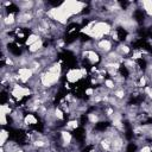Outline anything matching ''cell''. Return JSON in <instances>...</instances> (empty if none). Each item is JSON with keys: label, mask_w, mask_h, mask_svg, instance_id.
Here are the masks:
<instances>
[{"label": "cell", "mask_w": 152, "mask_h": 152, "mask_svg": "<svg viewBox=\"0 0 152 152\" xmlns=\"http://www.w3.org/2000/svg\"><path fill=\"white\" fill-rule=\"evenodd\" d=\"M87 75V70L84 66H81V68H74V69H70L66 74H65V78L69 83H76L78 82L80 80L84 78Z\"/></svg>", "instance_id": "6da1fadb"}, {"label": "cell", "mask_w": 152, "mask_h": 152, "mask_svg": "<svg viewBox=\"0 0 152 152\" xmlns=\"http://www.w3.org/2000/svg\"><path fill=\"white\" fill-rule=\"evenodd\" d=\"M95 49H96V51L99 53H102L104 56V55H107V53H109L110 51L114 50V48H113V40L109 37L108 38H103L101 40H97V42H95L94 50Z\"/></svg>", "instance_id": "7a4b0ae2"}, {"label": "cell", "mask_w": 152, "mask_h": 152, "mask_svg": "<svg viewBox=\"0 0 152 152\" xmlns=\"http://www.w3.org/2000/svg\"><path fill=\"white\" fill-rule=\"evenodd\" d=\"M18 76H19V83H28L33 77H34V72L32 71V69H30L28 66H23V68H18L17 70Z\"/></svg>", "instance_id": "3957f363"}, {"label": "cell", "mask_w": 152, "mask_h": 152, "mask_svg": "<svg viewBox=\"0 0 152 152\" xmlns=\"http://www.w3.org/2000/svg\"><path fill=\"white\" fill-rule=\"evenodd\" d=\"M138 5L140 6V8L142 10V12L150 18L152 19V0H144L141 2H138Z\"/></svg>", "instance_id": "277c9868"}, {"label": "cell", "mask_w": 152, "mask_h": 152, "mask_svg": "<svg viewBox=\"0 0 152 152\" xmlns=\"http://www.w3.org/2000/svg\"><path fill=\"white\" fill-rule=\"evenodd\" d=\"M24 125L26 126V128L28 127H31V126H36L37 124H38V119H37V116L34 115V114H32V113H27V114H25V118H24Z\"/></svg>", "instance_id": "5b68a950"}, {"label": "cell", "mask_w": 152, "mask_h": 152, "mask_svg": "<svg viewBox=\"0 0 152 152\" xmlns=\"http://www.w3.org/2000/svg\"><path fill=\"white\" fill-rule=\"evenodd\" d=\"M39 39H42V37H40L39 34H37V33H34V32H30V33H28V36H27V38L25 39L24 45H25L26 48H28L30 45H32L33 43L38 42Z\"/></svg>", "instance_id": "8992f818"}, {"label": "cell", "mask_w": 152, "mask_h": 152, "mask_svg": "<svg viewBox=\"0 0 152 152\" xmlns=\"http://www.w3.org/2000/svg\"><path fill=\"white\" fill-rule=\"evenodd\" d=\"M7 139H10V132L2 128L0 132V146H5L7 142Z\"/></svg>", "instance_id": "52a82bcc"}, {"label": "cell", "mask_w": 152, "mask_h": 152, "mask_svg": "<svg viewBox=\"0 0 152 152\" xmlns=\"http://www.w3.org/2000/svg\"><path fill=\"white\" fill-rule=\"evenodd\" d=\"M0 122H1L2 126H6V125L8 124V121H7V115L0 114Z\"/></svg>", "instance_id": "ba28073f"}]
</instances>
